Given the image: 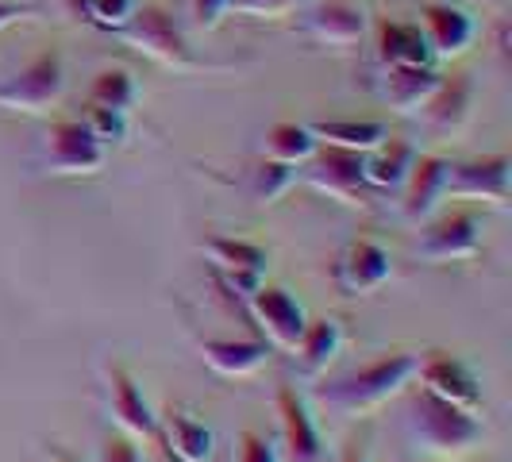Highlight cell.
I'll return each instance as SVG.
<instances>
[{"label": "cell", "mask_w": 512, "mask_h": 462, "mask_svg": "<svg viewBox=\"0 0 512 462\" xmlns=\"http://www.w3.org/2000/svg\"><path fill=\"white\" fill-rule=\"evenodd\" d=\"M416 370H420V355H412V351H389L382 359L366 362L359 370L335 378L324 389V401L339 412L378 409V405H385L389 397H397L416 378Z\"/></svg>", "instance_id": "1"}, {"label": "cell", "mask_w": 512, "mask_h": 462, "mask_svg": "<svg viewBox=\"0 0 512 462\" xmlns=\"http://www.w3.org/2000/svg\"><path fill=\"white\" fill-rule=\"evenodd\" d=\"M409 432L432 455H466L486 439V424L478 420V412L459 409L436 393L420 389L409 405Z\"/></svg>", "instance_id": "2"}, {"label": "cell", "mask_w": 512, "mask_h": 462, "mask_svg": "<svg viewBox=\"0 0 512 462\" xmlns=\"http://www.w3.org/2000/svg\"><path fill=\"white\" fill-rule=\"evenodd\" d=\"M120 39L128 43L131 51H139L143 58H151L166 70H197L201 62L193 58L181 27L174 24V16L158 4H139L131 12V20L120 27Z\"/></svg>", "instance_id": "3"}, {"label": "cell", "mask_w": 512, "mask_h": 462, "mask_svg": "<svg viewBox=\"0 0 512 462\" xmlns=\"http://www.w3.org/2000/svg\"><path fill=\"white\" fill-rule=\"evenodd\" d=\"M62 93H66V62L58 51H43L0 81V108L43 116L62 101Z\"/></svg>", "instance_id": "4"}, {"label": "cell", "mask_w": 512, "mask_h": 462, "mask_svg": "<svg viewBox=\"0 0 512 462\" xmlns=\"http://www.w3.org/2000/svg\"><path fill=\"white\" fill-rule=\"evenodd\" d=\"M108 162V147L81 120H54L39 139V166L54 178H93Z\"/></svg>", "instance_id": "5"}, {"label": "cell", "mask_w": 512, "mask_h": 462, "mask_svg": "<svg viewBox=\"0 0 512 462\" xmlns=\"http://www.w3.org/2000/svg\"><path fill=\"white\" fill-rule=\"evenodd\" d=\"M443 197L459 201H493L509 205L512 197V158L509 154H482L447 166V189Z\"/></svg>", "instance_id": "6"}, {"label": "cell", "mask_w": 512, "mask_h": 462, "mask_svg": "<svg viewBox=\"0 0 512 462\" xmlns=\"http://www.w3.org/2000/svg\"><path fill=\"white\" fill-rule=\"evenodd\" d=\"M362 158L359 151H343V147H328V143H316V151L308 154V162H301L305 181L316 193H328L343 205H359L362 189H366V174H362Z\"/></svg>", "instance_id": "7"}, {"label": "cell", "mask_w": 512, "mask_h": 462, "mask_svg": "<svg viewBox=\"0 0 512 462\" xmlns=\"http://www.w3.org/2000/svg\"><path fill=\"white\" fill-rule=\"evenodd\" d=\"M478 251H482V216L474 208H451L436 216L416 243V255L428 262H459L474 258Z\"/></svg>", "instance_id": "8"}, {"label": "cell", "mask_w": 512, "mask_h": 462, "mask_svg": "<svg viewBox=\"0 0 512 462\" xmlns=\"http://www.w3.org/2000/svg\"><path fill=\"white\" fill-rule=\"evenodd\" d=\"M247 305H251V316L258 320V328L266 332L270 347H282V351L297 347V339H301L308 324V312L289 289H282V285H258L255 293L247 297Z\"/></svg>", "instance_id": "9"}, {"label": "cell", "mask_w": 512, "mask_h": 462, "mask_svg": "<svg viewBox=\"0 0 512 462\" xmlns=\"http://www.w3.org/2000/svg\"><path fill=\"white\" fill-rule=\"evenodd\" d=\"M104 378H108V416H112V424L131 439L158 436V416L147 405V397H143L139 382L131 378L128 366L108 362L104 366Z\"/></svg>", "instance_id": "10"}, {"label": "cell", "mask_w": 512, "mask_h": 462, "mask_svg": "<svg viewBox=\"0 0 512 462\" xmlns=\"http://www.w3.org/2000/svg\"><path fill=\"white\" fill-rule=\"evenodd\" d=\"M416 27H420L432 58H439V62H451V58L466 54L474 47V35H478V24L470 20V12H462L455 4H424Z\"/></svg>", "instance_id": "11"}, {"label": "cell", "mask_w": 512, "mask_h": 462, "mask_svg": "<svg viewBox=\"0 0 512 462\" xmlns=\"http://www.w3.org/2000/svg\"><path fill=\"white\" fill-rule=\"evenodd\" d=\"M389 278H393V258L374 239L347 243V251H343L339 266H335V282H339L343 293H351V297H366V293L382 289Z\"/></svg>", "instance_id": "12"}, {"label": "cell", "mask_w": 512, "mask_h": 462, "mask_svg": "<svg viewBox=\"0 0 512 462\" xmlns=\"http://www.w3.org/2000/svg\"><path fill=\"white\" fill-rule=\"evenodd\" d=\"M305 27L312 39L328 47H351L370 31V12L359 0H316L308 8Z\"/></svg>", "instance_id": "13"}, {"label": "cell", "mask_w": 512, "mask_h": 462, "mask_svg": "<svg viewBox=\"0 0 512 462\" xmlns=\"http://www.w3.org/2000/svg\"><path fill=\"white\" fill-rule=\"evenodd\" d=\"M420 389L436 393L443 401L459 405V409L478 412L482 409V389H478V378L474 370L466 366L462 359H451V355H432V359H420Z\"/></svg>", "instance_id": "14"}, {"label": "cell", "mask_w": 512, "mask_h": 462, "mask_svg": "<svg viewBox=\"0 0 512 462\" xmlns=\"http://www.w3.org/2000/svg\"><path fill=\"white\" fill-rule=\"evenodd\" d=\"M274 409H278V424H282L285 462H324L320 432H316V424H312V416H308L305 401L297 397L293 385H278Z\"/></svg>", "instance_id": "15"}, {"label": "cell", "mask_w": 512, "mask_h": 462, "mask_svg": "<svg viewBox=\"0 0 512 462\" xmlns=\"http://www.w3.org/2000/svg\"><path fill=\"white\" fill-rule=\"evenodd\" d=\"M470 104H474V81H470V74H447L439 77L432 97L420 104L416 116H420V124L432 135H451V131H459L466 124Z\"/></svg>", "instance_id": "16"}, {"label": "cell", "mask_w": 512, "mask_h": 462, "mask_svg": "<svg viewBox=\"0 0 512 462\" xmlns=\"http://www.w3.org/2000/svg\"><path fill=\"white\" fill-rule=\"evenodd\" d=\"M158 432L166 439V451L178 462H208L216 451L212 424H205L201 416H193L181 405H166V412L158 416Z\"/></svg>", "instance_id": "17"}, {"label": "cell", "mask_w": 512, "mask_h": 462, "mask_svg": "<svg viewBox=\"0 0 512 462\" xmlns=\"http://www.w3.org/2000/svg\"><path fill=\"white\" fill-rule=\"evenodd\" d=\"M447 158H439V154H416V162H412L409 178L401 185V212H405V220L412 224H420V220H428L436 205L443 201V189H447Z\"/></svg>", "instance_id": "18"}, {"label": "cell", "mask_w": 512, "mask_h": 462, "mask_svg": "<svg viewBox=\"0 0 512 462\" xmlns=\"http://www.w3.org/2000/svg\"><path fill=\"white\" fill-rule=\"evenodd\" d=\"M439 77L443 74H436L432 66H385L378 93H382L385 108H393L401 116H416L420 104L432 97Z\"/></svg>", "instance_id": "19"}, {"label": "cell", "mask_w": 512, "mask_h": 462, "mask_svg": "<svg viewBox=\"0 0 512 462\" xmlns=\"http://www.w3.org/2000/svg\"><path fill=\"white\" fill-rule=\"evenodd\" d=\"M266 339H201V359L224 378H247L266 366Z\"/></svg>", "instance_id": "20"}, {"label": "cell", "mask_w": 512, "mask_h": 462, "mask_svg": "<svg viewBox=\"0 0 512 462\" xmlns=\"http://www.w3.org/2000/svg\"><path fill=\"white\" fill-rule=\"evenodd\" d=\"M412 162H416V147L405 139H385L374 151L362 158V174L370 189H382V193H401V185L409 178Z\"/></svg>", "instance_id": "21"}, {"label": "cell", "mask_w": 512, "mask_h": 462, "mask_svg": "<svg viewBox=\"0 0 512 462\" xmlns=\"http://www.w3.org/2000/svg\"><path fill=\"white\" fill-rule=\"evenodd\" d=\"M308 131H312L316 143L359 154H370L378 143L389 139V128H385L382 120H320V124H308Z\"/></svg>", "instance_id": "22"}, {"label": "cell", "mask_w": 512, "mask_h": 462, "mask_svg": "<svg viewBox=\"0 0 512 462\" xmlns=\"http://www.w3.org/2000/svg\"><path fill=\"white\" fill-rule=\"evenodd\" d=\"M343 351V324L335 320V316H320V320H308L301 339H297V347H293V355L301 359L305 370H324L328 362H335V355Z\"/></svg>", "instance_id": "23"}, {"label": "cell", "mask_w": 512, "mask_h": 462, "mask_svg": "<svg viewBox=\"0 0 512 462\" xmlns=\"http://www.w3.org/2000/svg\"><path fill=\"white\" fill-rule=\"evenodd\" d=\"M378 62L385 66H432V51L416 24H385L378 31Z\"/></svg>", "instance_id": "24"}, {"label": "cell", "mask_w": 512, "mask_h": 462, "mask_svg": "<svg viewBox=\"0 0 512 462\" xmlns=\"http://www.w3.org/2000/svg\"><path fill=\"white\" fill-rule=\"evenodd\" d=\"M208 262L220 270V274H231V270H255V274H266L270 266V255L251 243V239H231V235H212L205 247Z\"/></svg>", "instance_id": "25"}, {"label": "cell", "mask_w": 512, "mask_h": 462, "mask_svg": "<svg viewBox=\"0 0 512 462\" xmlns=\"http://www.w3.org/2000/svg\"><path fill=\"white\" fill-rule=\"evenodd\" d=\"M135 101H139V81L124 66H108L89 85V104H97V108H112V112L128 116Z\"/></svg>", "instance_id": "26"}, {"label": "cell", "mask_w": 512, "mask_h": 462, "mask_svg": "<svg viewBox=\"0 0 512 462\" xmlns=\"http://www.w3.org/2000/svg\"><path fill=\"white\" fill-rule=\"evenodd\" d=\"M262 151L266 158H274V162H285V166H301L308 162V154L316 151V139H312V131L308 124H274V128L262 135Z\"/></svg>", "instance_id": "27"}, {"label": "cell", "mask_w": 512, "mask_h": 462, "mask_svg": "<svg viewBox=\"0 0 512 462\" xmlns=\"http://www.w3.org/2000/svg\"><path fill=\"white\" fill-rule=\"evenodd\" d=\"M297 181V166H285V162H274V158H262L251 174V197L258 205H274L278 197H285Z\"/></svg>", "instance_id": "28"}, {"label": "cell", "mask_w": 512, "mask_h": 462, "mask_svg": "<svg viewBox=\"0 0 512 462\" xmlns=\"http://www.w3.org/2000/svg\"><path fill=\"white\" fill-rule=\"evenodd\" d=\"M81 124L93 131V139L104 143V147H120L128 139V116L124 112H112V108L89 104V112L81 116Z\"/></svg>", "instance_id": "29"}, {"label": "cell", "mask_w": 512, "mask_h": 462, "mask_svg": "<svg viewBox=\"0 0 512 462\" xmlns=\"http://www.w3.org/2000/svg\"><path fill=\"white\" fill-rule=\"evenodd\" d=\"M139 8V0H85V12L93 24L108 27V31H120L131 20V12Z\"/></svg>", "instance_id": "30"}, {"label": "cell", "mask_w": 512, "mask_h": 462, "mask_svg": "<svg viewBox=\"0 0 512 462\" xmlns=\"http://www.w3.org/2000/svg\"><path fill=\"white\" fill-rule=\"evenodd\" d=\"M235 462H282L274 439L255 432V428H243V436L235 443Z\"/></svg>", "instance_id": "31"}, {"label": "cell", "mask_w": 512, "mask_h": 462, "mask_svg": "<svg viewBox=\"0 0 512 462\" xmlns=\"http://www.w3.org/2000/svg\"><path fill=\"white\" fill-rule=\"evenodd\" d=\"M228 16V0H185V24L193 31H216Z\"/></svg>", "instance_id": "32"}, {"label": "cell", "mask_w": 512, "mask_h": 462, "mask_svg": "<svg viewBox=\"0 0 512 462\" xmlns=\"http://www.w3.org/2000/svg\"><path fill=\"white\" fill-rule=\"evenodd\" d=\"M301 0H228V12L235 16H251V20H278L289 16Z\"/></svg>", "instance_id": "33"}, {"label": "cell", "mask_w": 512, "mask_h": 462, "mask_svg": "<svg viewBox=\"0 0 512 462\" xmlns=\"http://www.w3.org/2000/svg\"><path fill=\"white\" fill-rule=\"evenodd\" d=\"M97 462H143V451L135 447V439H131V436H124V432H112V436H104Z\"/></svg>", "instance_id": "34"}, {"label": "cell", "mask_w": 512, "mask_h": 462, "mask_svg": "<svg viewBox=\"0 0 512 462\" xmlns=\"http://www.w3.org/2000/svg\"><path fill=\"white\" fill-rule=\"evenodd\" d=\"M43 8L39 4H31V0H0V31H8L12 24H20V20H31V16H39Z\"/></svg>", "instance_id": "35"}, {"label": "cell", "mask_w": 512, "mask_h": 462, "mask_svg": "<svg viewBox=\"0 0 512 462\" xmlns=\"http://www.w3.org/2000/svg\"><path fill=\"white\" fill-rule=\"evenodd\" d=\"M262 278H266V274H255V270H231V274H224V282H228L235 293H243V297H251L258 285H262Z\"/></svg>", "instance_id": "36"}, {"label": "cell", "mask_w": 512, "mask_h": 462, "mask_svg": "<svg viewBox=\"0 0 512 462\" xmlns=\"http://www.w3.org/2000/svg\"><path fill=\"white\" fill-rule=\"evenodd\" d=\"M339 462H370V455H366V443H362V439H347V447H343Z\"/></svg>", "instance_id": "37"}, {"label": "cell", "mask_w": 512, "mask_h": 462, "mask_svg": "<svg viewBox=\"0 0 512 462\" xmlns=\"http://www.w3.org/2000/svg\"><path fill=\"white\" fill-rule=\"evenodd\" d=\"M51 462H81V459H77V455H70V451H54Z\"/></svg>", "instance_id": "38"}]
</instances>
